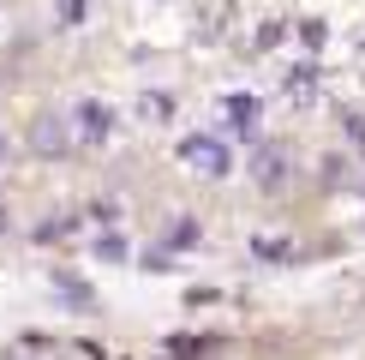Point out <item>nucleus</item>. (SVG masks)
I'll list each match as a JSON object with an SVG mask.
<instances>
[{"label":"nucleus","instance_id":"obj_7","mask_svg":"<svg viewBox=\"0 0 365 360\" xmlns=\"http://www.w3.org/2000/svg\"><path fill=\"white\" fill-rule=\"evenodd\" d=\"M138 114H144V120H168V114H174V96H168V90H144Z\"/></svg>","mask_w":365,"mask_h":360},{"label":"nucleus","instance_id":"obj_8","mask_svg":"<svg viewBox=\"0 0 365 360\" xmlns=\"http://www.w3.org/2000/svg\"><path fill=\"white\" fill-rule=\"evenodd\" d=\"M54 19L60 24H84L90 19V0H54Z\"/></svg>","mask_w":365,"mask_h":360},{"label":"nucleus","instance_id":"obj_5","mask_svg":"<svg viewBox=\"0 0 365 360\" xmlns=\"http://www.w3.org/2000/svg\"><path fill=\"white\" fill-rule=\"evenodd\" d=\"M30 150H36V156H60V150H66V120L36 114V126H30Z\"/></svg>","mask_w":365,"mask_h":360},{"label":"nucleus","instance_id":"obj_4","mask_svg":"<svg viewBox=\"0 0 365 360\" xmlns=\"http://www.w3.org/2000/svg\"><path fill=\"white\" fill-rule=\"evenodd\" d=\"M252 174H257V186H264V192H282L287 186V150L282 144H257Z\"/></svg>","mask_w":365,"mask_h":360},{"label":"nucleus","instance_id":"obj_9","mask_svg":"<svg viewBox=\"0 0 365 360\" xmlns=\"http://www.w3.org/2000/svg\"><path fill=\"white\" fill-rule=\"evenodd\" d=\"M54 289L66 294V300H72V306H78V312H90V306H96V300L84 294V282H78V276H66V282H54Z\"/></svg>","mask_w":365,"mask_h":360},{"label":"nucleus","instance_id":"obj_10","mask_svg":"<svg viewBox=\"0 0 365 360\" xmlns=\"http://www.w3.org/2000/svg\"><path fill=\"white\" fill-rule=\"evenodd\" d=\"M287 90H294V102H312V90H317V72H294V79H287Z\"/></svg>","mask_w":365,"mask_h":360},{"label":"nucleus","instance_id":"obj_2","mask_svg":"<svg viewBox=\"0 0 365 360\" xmlns=\"http://www.w3.org/2000/svg\"><path fill=\"white\" fill-rule=\"evenodd\" d=\"M72 126H78V144H108V139H114V109H108L102 96H78Z\"/></svg>","mask_w":365,"mask_h":360},{"label":"nucleus","instance_id":"obj_1","mask_svg":"<svg viewBox=\"0 0 365 360\" xmlns=\"http://www.w3.org/2000/svg\"><path fill=\"white\" fill-rule=\"evenodd\" d=\"M180 162H186L192 174H204V180H227L234 150H227L216 132H186V139H180Z\"/></svg>","mask_w":365,"mask_h":360},{"label":"nucleus","instance_id":"obj_6","mask_svg":"<svg viewBox=\"0 0 365 360\" xmlns=\"http://www.w3.org/2000/svg\"><path fill=\"white\" fill-rule=\"evenodd\" d=\"M90 252H96L102 264H120V259H126V234H120V229H102L96 240H90Z\"/></svg>","mask_w":365,"mask_h":360},{"label":"nucleus","instance_id":"obj_12","mask_svg":"<svg viewBox=\"0 0 365 360\" xmlns=\"http://www.w3.org/2000/svg\"><path fill=\"white\" fill-rule=\"evenodd\" d=\"M0 229H6V210H0Z\"/></svg>","mask_w":365,"mask_h":360},{"label":"nucleus","instance_id":"obj_3","mask_svg":"<svg viewBox=\"0 0 365 360\" xmlns=\"http://www.w3.org/2000/svg\"><path fill=\"white\" fill-rule=\"evenodd\" d=\"M222 120H227L234 132H246V139H252V132L264 126V102H257L252 90H227V96H222Z\"/></svg>","mask_w":365,"mask_h":360},{"label":"nucleus","instance_id":"obj_11","mask_svg":"<svg viewBox=\"0 0 365 360\" xmlns=\"http://www.w3.org/2000/svg\"><path fill=\"white\" fill-rule=\"evenodd\" d=\"M12 156V139H6V126H0V162H6Z\"/></svg>","mask_w":365,"mask_h":360}]
</instances>
